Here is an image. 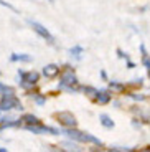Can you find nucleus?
I'll list each match as a JSON object with an SVG mask.
<instances>
[{"label": "nucleus", "instance_id": "1", "mask_svg": "<svg viewBox=\"0 0 150 152\" xmlns=\"http://www.w3.org/2000/svg\"><path fill=\"white\" fill-rule=\"evenodd\" d=\"M60 89H64L68 93H76L78 88V78L74 75V69L71 66H64V71L60 76Z\"/></svg>", "mask_w": 150, "mask_h": 152}, {"label": "nucleus", "instance_id": "2", "mask_svg": "<svg viewBox=\"0 0 150 152\" xmlns=\"http://www.w3.org/2000/svg\"><path fill=\"white\" fill-rule=\"evenodd\" d=\"M69 139H73V141H78V142H91V144H96V145H101V139H98V137H94L92 134H86V132H81V131H78L76 127H66L64 129V132Z\"/></svg>", "mask_w": 150, "mask_h": 152}, {"label": "nucleus", "instance_id": "3", "mask_svg": "<svg viewBox=\"0 0 150 152\" xmlns=\"http://www.w3.org/2000/svg\"><path fill=\"white\" fill-rule=\"evenodd\" d=\"M18 76L22 78V88L28 89V88H33L35 84L40 80V75L36 71H18Z\"/></svg>", "mask_w": 150, "mask_h": 152}, {"label": "nucleus", "instance_id": "4", "mask_svg": "<svg viewBox=\"0 0 150 152\" xmlns=\"http://www.w3.org/2000/svg\"><path fill=\"white\" fill-rule=\"evenodd\" d=\"M56 118H58V122L64 127H76V124H78L74 114L69 113V111H61V113L56 114Z\"/></svg>", "mask_w": 150, "mask_h": 152}, {"label": "nucleus", "instance_id": "5", "mask_svg": "<svg viewBox=\"0 0 150 152\" xmlns=\"http://www.w3.org/2000/svg\"><path fill=\"white\" fill-rule=\"evenodd\" d=\"M0 109L10 111V109H23V107L15 96H4V98H2V103H0Z\"/></svg>", "mask_w": 150, "mask_h": 152}, {"label": "nucleus", "instance_id": "6", "mask_svg": "<svg viewBox=\"0 0 150 152\" xmlns=\"http://www.w3.org/2000/svg\"><path fill=\"white\" fill-rule=\"evenodd\" d=\"M30 25H31V28H33V30L36 31L38 35H40V37L45 38V40L50 43V45H53V43H55V37H53V35L50 33V31L46 30V28L43 27V25H40L38 22H30Z\"/></svg>", "mask_w": 150, "mask_h": 152}, {"label": "nucleus", "instance_id": "7", "mask_svg": "<svg viewBox=\"0 0 150 152\" xmlns=\"http://www.w3.org/2000/svg\"><path fill=\"white\" fill-rule=\"evenodd\" d=\"M26 129L31 131L33 134H51V136H56V134H60V131L55 129V127H48V126H40V124L26 126Z\"/></svg>", "mask_w": 150, "mask_h": 152}, {"label": "nucleus", "instance_id": "8", "mask_svg": "<svg viewBox=\"0 0 150 152\" xmlns=\"http://www.w3.org/2000/svg\"><path fill=\"white\" fill-rule=\"evenodd\" d=\"M43 75L46 76V78H55V76L60 75V66L58 65H46L45 68H43Z\"/></svg>", "mask_w": 150, "mask_h": 152}, {"label": "nucleus", "instance_id": "9", "mask_svg": "<svg viewBox=\"0 0 150 152\" xmlns=\"http://www.w3.org/2000/svg\"><path fill=\"white\" fill-rule=\"evenodd\" d=\"M20 122H25L26 126H31V124H40V119L36 116H33V114H25V116L20 118Z\"/></svg>", "mask_w": 150, "mask_h": 152}, {"label": "nucleus", "instance_id": "10", "mask_svg": "<svg viewBox=\"0 0 150 152\" xmlns=\"http://www.w3.org/2000/svg\"><path fill=\"white\" fill-rule=\"evenodd\" d=\"M96 99H98L99 104H107L109 101H111V94H109V91H98V94H96Z\"/></svg>", "mask_w": 150, "mask_h": 152}, {"label": "nucleus", "instance_id": "11", "mask_svg": "<svg viewBox=\"0 0 150 152\" xmlns=\"http://www.w3.org/2000/svg\"><path fill=\"white\" fill-rule=\"evenodd\" d=\"M140 51H142V63H143V66L147 68V71H149V75H150V56L145 51V46L143 45H140Z\"/></svg>", "mask_w": 150, "mask_h": 152}, {"label": "nucleus", "instance_id": "12", "mask_svg": "<svg viewBox=\"0 0 150 152\" xmlns=\"http://www.w3.org/2000/svg\"><path fill=\"white\" fill-rule=\"evenodd\" d=\"M33 58L30 55H18V53H13L10 56V61H25V63H30Z\"/></svg>", "mask_w": 150, "mask_h": 152}, {"label": "nucleus", "instance_id": "13", "mask_svg": "<svg viewBox=\"0 0 150 152\" xmlns=\"http://www.w3.org/2000/svg\"><path fill=\"white\" fill-rule=\"evenodd\" d=\"M99 119H101V124L104 126V127H107V129L114 127V121H112L111 118H109L107 114H101V116H99Z\"/></svg>", "mask_w": 150, "mask_h": 152}, {"label": "nucleus", "instance_id": "14", "mask_svg": "<svg viewBox=\"0 0 150 152\" xmlns=\"http://www.w3.org/2000/svg\"><path fill=\"white\" fill-rule=\"evenodd\" d=\"M83 46H74V48L69 50V53H71V56H74L76 60H81V55H83Z\"/></svg>", "mask_w": 150, "mask_h": 152}, {"label": "nucleus", "instance_id": "15", "mask_svg": "<svg viewBox=\"0 0 150 152\" xmlns=\"http://www.w3.org/2000/svg\"><path fill=\"white\" fill-rule=\"evenodd\" d=\"M109 86H111V89H114V91H124V89H125V84L117 83V81H111Z\"/></svg>", "mask_w": 150, "mask_h": 152}, {"label": "nucleus", "instance_id": "16", "mask_svg": "<svg viewBox=\"0 0 150 152\" xmlns=\"http://www.w3.org/2000/svg\"><path fill=\"white\" fill-rule=\"evenodd\" d=\"M83 91L86 93L87 96H91V98H96V94H98V89H94V88H91V86H84Z\"/></svg>", "mask_w": 150, "mask_h": 152}, {"label": "nucleus", "instance_id": "17", "mask_svg": "<svg viewBox=\"0 0 150 152\" xmlns=\"http://www.w3.org/2000/svg\"><path fill=\"white\" fill-rule=\"evenodd\" d=\"M63 147L68 149V151H79V147L76 144H71V142H63Z\"/></svg>", "mask_w": 150, "mask_h": 152}, {"label": "nucleus", "instance_id": "18", "mask_svg": "<svg viewBox=\"0 0 150 152\" xmlns=\"http://www.w3.org/2000/svg\"><path fill=\"white\" fill-rule=\"evenodd\" d=\"M33 99H35V103H36V104H40V106L46 103L45 96H40V94H35V96H33Z\"/></svg>", "mask_w": 150, "mask_h": 152}, {"label": "nucleus", "instance_id": "19", "mask_svg": "<svg viewBox=\"0 0 150 152\" xmlns=\"http://www.w3.org/2000/svg\"><path fill=\"white\" fill-rule=\"evenodd\" d=\"M132 99H135V101H143L145 99V96H142V94H129Z\"/></svg>", "mask_w": 150, "mask_h": 152}, {"label": "nucleus", "instance_id": "20", "mask_svg": "<svg viewBox=\"0 0 150 152\" xmlns=\"http://www.w3.org/2000/svg\"><path fill=\"white\" fill-rule=\"evenodd\" d=\"M0 5H4V7H7V8H10V10H13V12H17V8L13 7V5H10V4H7V2H4V0H0Z\"/></svg>", "mask_w": 150, "mask_h": 152}, {"label": "nucleus", "instance_id": "21", "mask_svg": "<svg viewBox=\"0 0 150 152\" xmlns=\"http://www.w3.org/2000/svg\"><path fill=\"white\" fill-rule=\"evenodd\" d=\"M117 53H119V56H120V58H125V60H129V56L124 53V51H122V50H117Z\"/></svg>", "mask_w": 150, "mask_h": 152}, {"label": "nucleus", "instance_id": "22", "mask_svg": "<svg viewBox=\"0 0 150 152\" xmlns=\"http://www.w3.org/2000/svg\"><path fill=\"white\" fill-rule=\"evenodd\" d=\"M111 151H130L129 147H111Z\"/></svg>", "mask_w": 150, "mask_h": 152}, {"label": "nucleus", "instance_id": "23", "mask_svg": "<svg viewBox=\"0 0 150 152\" xmlns=\"http://www.w3.org/2000/svg\"><path fill=\"white\" fill-rule=\"evenodd\" d=\"M5 88H7L5 84H2V83H0V93H4V91H5Z\"/></svg>", "mask_w": 150, "mask_h": 152}, {"label": "nucleus", "instance_id": "24", "mask_svg": "<svg viewBox=\"0 0 150 152\" xmlns=\"http://www.w3.org/2000/svg\"><path fill=\"white\" fill-rule=\"evenodd\" d=\"M101 76H102V80H107V76H106V71H101Z\"/></svg>", "mask_w": 150, "mask_h": 152}, {"label": "nucleus", "instance_id": "25", "mask_svg": "<svg viewBox=\"0 0 150 152\" xmlns=\"http://www.w3.org/2000/svg\"><path fill=\"white\" fill-rule=\"evenodd\" d=\"M50 2H53V0H50Z\"/></svg>", "mask_w": 150, "mask_h": 152}]
</instances>
